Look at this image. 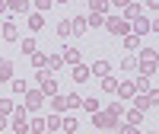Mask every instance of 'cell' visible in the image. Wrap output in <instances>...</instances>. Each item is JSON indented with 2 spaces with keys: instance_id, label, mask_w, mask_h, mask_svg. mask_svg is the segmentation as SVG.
<instances>
[{
  "instance_id": "obj_18",
  "label": "cell",
  "mask_w": 159,
  "mask_h": 134,
  "mask_svg": "<svg viewBox=\"0 0 159 134\" xmlns=\"http://www.w3.org/2000/svg\"><path fill=\"white\" fill-rule=\"evenodd\" d=\"M115 93H118V96H121V99H130V96H134L137 89H134V83H121V86H118Z\"/></svg>"
},
{
  "instance_id": "obj_27",
  "label": "cell",
  "mask_w": 159,
  "mask_h": 134,
  "mask_svg": "<svg viewBox=\"0 0 159 134\" xmlns=\"http://www.w3.org/2000/svg\"><path fill=\"white\" fill-rule=\"evenodd\" d=\"M42 26H45V19L38 16V13H35V16H29V29H32V32H38Z\"/></svg>"
},
{
  "instance_id": "obj_14",
  "label": "cell",
  "mask_w": 159,
  "mask_h": 134,
  "mask_svg": "<svg viewBox=\"0 0 159 134\" xmlns=\"http://www.w3.org/2000/svg\"><path fill=\"white\" fill-rule=\"evenodd\" d=\"M19 51H22V55H29V58H32L35 51H38V42H35V38H22V48H19Z\"/></svg>"
},
{
  "instance_id": "obj_13",
  "label": "cell",
  "mask_w": 159,
  "mask_h": 134,
  "mask_svg": "<svg viewBox=\"0 0 159 134\" xmlns=\"http://www.w3.org/2000/svg\"><path fill=\"white\" fill-rule=\"evenodd\" d=\"M73 80H76V83H86V80H89V67L76 64V67H73Z\"/></svg>"
},
{
  "instance_id": "obj_17",
  "label": "cell",
  "mask_w": 159,
  "mask_h": 134,
  "mask_svg": "<svg viewBox=\"0 0 159 134\" xmlns=\"http://www.w3.org/2000/svg\"><path fill=\"white\" fill-rule=\"evenodd\" d=\"M61 61H67L70 67H76V64H80V51H76V48H67V51H64V58H61Z\"/></svg>"
},
{
  "instance_id": "obj_19",
  "label": "cell",
  "mask_w": 159,
  "mask_h": 134,
  "mask_svg": "<svg viewBox=\"0 0 159 134\" xmlns=\"http://www.w3.org/2000/svg\"><path fill=\"white\" fill-rule=\"evenodd\" d=\"M137 16H140V7H137V3H127V7H124V16H121V19L127 22V19H137Z\"/></svg>"
},
{
  "instance_id": "obj_30",
  "label": "cell",
  "mask_w": 159,
  "mask_h": 134,
  "mask_svg": "<svg viewBox=\"0 0 159 134\" xmlns=\"http://www.w3.org/2000/svg\"><path fill=\"white\" fill-rule=\"evenodd\" d=\"M127 122H130V125L137 128V125L143 122V112H137V109H134V112H127Z\"/></svg>"
},
{
  "instance_id": "obj_10",
  "label": "cell",
  "mask_w": 159,
  "mask_h": 134,
  "mask_svg": "<svg viewBox=\"0 0 159 134\" xmlns=\"http://www.w3.org/2000/svg\"><path fill=\"white\" fill-rule=\"evenodd\" d=\"M10 89H13V93H16V96H25V93H29V83H25V80H22V77H19V80H16V77H13V80H10Z\"/></svg>"
},
{
  "instance_id": "obj_16",
  "label": "cell",
  "mask_w": 159,
  "mask_h": 134,
  "mask_svg": "<svg viewBox=\"0 0 159 134\" xmlns=\"http://www.w3.org/2000/svg\"><path fill=\"white\" fill-rule=\"evenodd\" d=\"M45 131H51V134L61 131V115H48L45 118Z\"/></svg>"
},
{
  "instance_id": "obj_6",
  "label": "cell",
  "mask_w": 159,
  "mask_h": 134,
  "mask_svg": "<svg viewBox=\"0 0 159 134\" xmlns=\"http://www.w3.org/2000/svg\"><path fill=\"white\" fill-rule=\"evenodd\" d=\"M156 89H150V93H143V96H137V112H147V109H153L156 105Z\"/></svg>"
},
{
  "instance_id": "obj_42",
  "label": "cell",
  "mask_w": 159,
  "mask_h": 134,
  "mask_svg": "<svg viewBox=\"0 0 159 134\" xmlns=\"http://www.w3.org/2000/svg\"><path fill=\"white\" fill-rule=\"evenodd\" d=\"M45 134H51V131H45Z\"/></svg>"
},
{
  "instance_id": "obj_7",
  "label": "cell",
  "mask_w": 159,
  "mask_h": 134,
  "mask_svg": "<svg viewBox=\"0 0 159 134\" xmlns=\"http://www.w3.org/2000/svg\"><path fill=\"white\" fill-rule=\"evenodd\" d=\"M153 29H156V26H153L147 16H137V19H134V32H137V35H147V32H153Z\"/></svg>"
},
{
  "instance_id": "obj_36",
  "label": "cell",
  "mask_w": 159,
  "mask_h": 134,
  "mask_svg": "<svg viewBox=\"0 0 159 134\" xmlns=\"http://www.w3.org/2000/svg\"><path fill=\"white\" fill-rule=\"evenodd\" d=\"M67 102H70V109H80V102H83V99H80L76 93H70V96H67Z\"/></svg>"
},
{
  "instance_id": "obj_21",
  "label": "cell",
  "mask_w": 159,
  "mask_h": 134,
  "mask_svg": "<svg viewBox=\"0 0 159 134\" xmlns=\"http://www.w3.org/2000/svg\"><path fill=\"white\" fill-rule=\"evenodd\" d=\"M16 35H19L16 32V22H7L3 26V38H7V42H16Z\"/></svg>"
},
{
  "instance_id": "obj_29",
  "label": "cell",
  "mask_w": 159,
  "mask_h": 134,
  "mask_svg": "<svg viewBox=\"0 0 159 134\" xmlns=\"http://www.w3.org/2000/svg\"><path fill=\"white\" fill-rule=\"evenodd\" d=\"M86 26H92V29H99V26H105V19L99 16V13H92V16L86 19Z\"/></svg>"
},
{
  "instance_id": "obj_28",
  "label": "cell",
  "mask_w": 159,
  "mask_h": 134,
  "mask_svg": "<svg viewBox=\"0 0 159 134\" xmlns=\"http://www.w3.org/2000/svg\"><path fill=\"white\" fill-rule=\"evenodd\" d=\"M45 58H48V55H42V51H35V55H32V64L38 67V70H45Z\"/></svg>"
},
{
  "instance_id": "obj_1",
  "label": "cell",
  "mask_w": 159,
  "mask_h": 134,
  "mask_svg": "<svg viewBox=\"0 0 159 134\" xmlns=\"http://www.w3.org/2000/svg\"><path fill=\"white\" fill-rule=\"evenodd\" d=\"M10 128L16 131V134H25V131H29V115H25L22 105H19V109H13V122H10Z\"/></svg>"
},
{
  "instance_id": "obj_40",
  "label": "cell",
  "mask_w": 159,
  "mask_h": 134,
  "mask_svg": "<svg viewBox=\"0 0 159 134\" xmlns=\"http://www.w3.org/2000/svg\"><path fill=\"white\" fill-rule=\"evenodd\" d=\"M3 128H7V118H3V115H0V131H3Z\"/></svg>"
},
{
  "instance_id": "obj_39",
  "label": "cell",
  "mask_w": 159,
  "mask_h": 134,
  "mask_svg": "<svg viewBox=\"0 0 159 134\" xmlns=\"http://www.w3.org/2000/svg\"><path fill=\"white\" fill-rule=\"evenodd\" d=\"M35 7L42 10V13H45V10H51V0H35Z\"/></svg>"
},
{
  "instance_id": "obj_25",
  "label": "cell",
  "mask_w": 159,
  "mask_h": 134,
  "mask_svg": "<svg viewBox=\"0 0 159 134\" xmlns=\"http://www.w3.org/2000/svg\"><path fill=\"white\" fill-rule=\"evenodd\" d=\"M89 10H92V13H99V16H102V13L108 10V3H105V0H92V3H89Z\"/></svg>"
},
{
  "instance_id": "obj_12",
  "label": "cell",
  "mask_w": 159,
  "mask_h": 134,
  "mask_svg": "<svg viewBox=\"0 0 159 134\" xmlns=\"http://www.w3.org/2000/svg\"><path fill=\"white\" fill-rule=\"evenodd\" d=\"M70 32H73V35H83V32H86V19H83V16H73V19H70Z\"/></svg>"
},
{
  "instance_id": "obj_9",
  "label": "cell",
  "mask_w": 159,
  "mask_h": 134,
  "mask_svg": "<svg viewBox=\"0 0 159 134\" xmlns=\"http://www.w3.org/2000/svg\"><path fill=\"white\" fill-rule=\"evenodd\" d=\"M51 109H54V115H61V112H67V109H70V102H67V96H51Z\"/></svg>"
},
{
  "instance_id": "obj_37",
  "label": "cell",
  "mask_w": 159,
  "mask_h": 134,
  "mask_svg": "<svg viewBox=\"0 0 159 134\" xmlns=\"http://www.w3.org/2000/svg\"><path fill=\"white\" fill-rule=\"evenodd\" d=\"M121 112H124V109H121V102H111V109H108V115H115V118H118Z\"/></svg>"
},
{
  "instance_id": "obj_31",
  "label": "cell",
  "mask_w": 159,
  "mask_h": 134,
  "mask_svg": "<svg viewBox=\"0 0 159 134\" xmlns=\"http://www.w3.org/2000/svg\"><path fill=\"white\" fill-rule=\"evenodd\" d=\"M57 35H61V38H67V35H70V19H64V22L57 26Z\"/></svg>"
},
{
  "instance_id": "obj_22",
  "label": "cell",
  "mask_w": 159,
  "mask_h": 134,
  "mask_svg": "<svg viewBox=\"0 0 159 134\" xmlns=\"http://www.w3.org/2000/svg\"><path fill=\"white\" fill-rule=\"evenodd\" d=\"M80 105H83L86 112H92V115L99 112V99H96V96H92V99H83V102H80Z\"/></svg>"
},
{
  "instance_id": "obj_34",
  "label": "cell",
  "mask_w": 159,
  "mask_h": 134,
  "mask_svg": "<svg viewBox=\"0 0 159 134\" xmlns=\"http://www.w3.org/2000/svg\"><path fill=\"white\" fill-rule=\"evenodd\" d=\"M121 67H124V70H134V67H137V58H130V55H127V58L121 61Z\"/></svg>"
},
{
  "instance_id": "obj_5",
  "label": "cell",
  "mask_w": 159,
  "mask_h": 134,
  "mask_svg": "<svg viewBox=\"0 0 159 134\" xmlns=\"http://www.w3.org/2000/svg\"><path fill=\"white\" fill-rule=\"evenodd\" d=\"M22 99H25V105H22L25 112H38V109H42V102H45V96H42L38 89H29V93H25Z\"/></svg>"
},
{
  "instance_id": "obj_2",
  "label": "cell",
  "mask_w": 159,
  "mask_h": 134,
  "mask_svg": "<svg viewBox=\"0 0 159 134\" xmlns=\"http://www.w3.org/2000/svg\"><path fill=\"white\" fill-rule=\"evenodd\" d=\"M38 93L42 96H57V80L51 74H38Z\"/></svg>"
},
{
  "instance_id": "obj_4",
  "label": "cell",
  "mask_w": 159,
  "mask_h": 134,
  "mask_svg": "<svg viewBox=\"0 0 159 134\" xmlns=\"http://www.w3.org/2000/svg\"><path fill=\"white\" fill-rule=\"evenodd\" d=\"M92 125H96L99 131H111V128H118V118L115 115H108V112H96V115H92Z\"/></svg>"
},
{
  "instance_id": "obj_26",
  "label": "cell",
  "mask_w": 159,
  "mask_h": 134,
  "mask_svg": "<svg viewBox=\"0 0 159 134\" xmlns=\"http://www.w3.org/2000/svg\"><path fill=\"white\" fill-rule=\"evenodd\" d=\"M140 70H143V77L156 74V61H140Z\"/></svg>"
},
{
  "instance_id": "obj_3",
  "label": "cell",
  "mask_w": 159,
  "mask_h": 134,
  "mask_svg": "<svg viewBox=\"0 0 159 134\" xmlns=\"http://www.w3.org/2000/svg\"><path fill=\"white\" fill-rule=\"evenodd\" d=\"M105 29H108L111 35H127L130 32V22H124L121 16H108V19H105Z\"/></svg>"
},
{
  "instance_id": "obj_8",
  "label": "cell",
  "mask_w": 159,
  "mask_h": 134,
  "mask_svg": "<svg viewBox=\"0 0 159 134\" xmlns=\"http://www.w3.org/2000/svg\"><path fill=\"white\" fill-rule=\"evenodd\" d=\"M108 70H111V61H96L89 67V74H96V77H108Z\"/></svg>"
},
{
  "instance_id": "obj_32",
  "label": "cell",
  "mask_w": 159,
  "mask_h": 134,
  "mask_svg": "<svg viewBox=\"0 0 159 134\" xmlns=\"http://www.w3.org/2000/svg\"><path fill=\"white\" fill-rule=\"evenodd\" d=\"M10 10H16V13H25V10H29V3H25V0H13V3H10Z\"/></svg>"
},
{
  "instance_id": "obj_33",
  "label": "cell",
  "mask_w": 159,
  "mask_h": 134,
  "mask_svg": "<svg viewBox=\"0 0 159 134\" xmlns=\"http://www.w3.org/2000/svg\"><path fill=\"white\" fill-rule=\"evenodd\" d=\"M13 112V102L10 99H0V115H10Z\"/></svg>"
},
{
  "instance_id": "obj_41",
  "label": "cell",
  "mask_w": 159,
  "mask_h": 134,
  "mask_svg": "<svg viewBox=\"0 0 159 134\" xmlns=\"http://www.w3.org/2000/svg\"><path fill=\"white\" fill-rule=\"evenodd\" d=\"M3 10H7V3H0V13H3Z\"/></svg>"
},
{
  "instance_id": "obj_11",
  "label": "cell",
  "mask_w": 159,
  "mask_h": 134,
  "mask_svg": "<svg viewBox=\"0 0 159 134\" xmlns=\"http://www.w3.org/2000/svg\"><path fill=\"white\" fill-rule=\"evenodd\" d=\"M0 80H13V61L0 58Z\"/></svg>"
},
{
  "instance_id": "obj_23",
  "label": "cell",
  "mask_w": 159,
  "mask_h": 134,
  "mask_svg": "<svg viewBox=\"0 0 159 134\" xmlns=\"http://www.w3.org/2000/svg\"><path fill=\"white\" fill-rule=\"evenodd\" d=\"M102 89H105V93H115V89H118V80H115V77H102Z\"/></svg>"
},
{
  "instance_id": "obj_35",
  "label": "cell",
  "mask_w": 159,
  "mask_h": 134,
  "mask_svg": "<svg viewBox=\"0 0 159 134\" xmlns=\"http://www.w3.org/2000/svg\"><path fill=\"white\" fill-rule=\"evenodd\" d=\"M137 45H140L137 35H127V38H124V48H137Z\"/></svg>"
},
{
  "instance_id": "obj_24",
  "label": "cell",
  "mask_w": 159,
  "mask_h": 134,
  "mask_svg": "<svg viewBox=\"0 0 159 134\" xmlns=\"http://www.w3.org/2000/svg\"><path fill=\"white\" fill-rule=\"evenodd\" d=\"M29 131H35V134H45V118H32V122H29Z\"/></svg>"
},
{
  "instance_id": "obj_20",
  "label": "cell",
  "mask_w": 159,
  "mask_h": 134,
  "mask_svg": "<svg viewBox=\"0 0 159 134\" xmlns=\"http://www.w3.org/2000/svg\"><path fill=\"white\" fill-rule=\"evenodd\" d=\"M61 128H64V131H67V134H73V131L80 128V122H76V118H73V115H70V118H61Z\"/></svg>"
},
{
  "instance_id": "obj_38",
  "label": "cell",
  "mask_w": 159,
  "mask_h": 134,
  "mask_svg": "<svg viewBox=\"0 0 159 134\" xmlns=\"http://www.w3.org/2000/svg\"><path fill=\"white\" fill-rule=\"evenodd\" d=\"M118 128H121V134H140L134 125H118Z\"/></svg>"
},
{
  "instance_id": "obj_15",
  "label": "cell",
  "mask_w": 159,
  "mask_h": 134,
  "mask_svg": "<svg viewBox=\"0 0 159 134\" xmlns=\"http://www.w3.org/2000/svg\"><path fill=\"white\" fill-rule=\"evenodd\" d=\"M61 64H64V61H61L57 55H51V58H45V70H48V74H54V70H61Z\"/></svg>"
}]
</instances>
